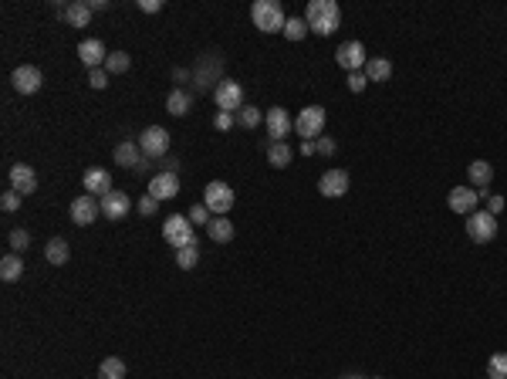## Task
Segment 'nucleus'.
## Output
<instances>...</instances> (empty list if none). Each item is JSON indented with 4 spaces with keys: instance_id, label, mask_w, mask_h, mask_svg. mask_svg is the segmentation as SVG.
<instances>
[{
    "instance_id": "nucleus-3",
    "label": "nucleus",
    "mask_w": 507,
    "mask_h": 379,
    "mask_svg": "<svg viewBox=\"0 0 507 379\" xmlns=\"http://www.w3.org/2000/svg\"><path fill=\"white\" fill-rule=\"evenodd\" d=\"M163 237H166V244H173L176 251L197 244V230H193V224H190V217H183V213L166 217V224H163Z\"/></svg>"
},
{
    "instance_id": "nucleus-33",
    "label": "nucleus",
    "mask_w": 507,
    "mask_h": 379,
    "mask_svg": "<svg viewBox=\"0 0 507 379\" xmlns=\"http://www.w3.org/2000/svg\"><path fill=\"white\" fill-rule=\"evenodd\" d=\"M176 264L183 268V271H193V268L200 264V248L193 244V248H183V251H176Z\"/></svg>"
},
{
    "instance_id": "nucleus-44",
    "label": "nucleus",
    "mask_w": 507,
    "mask_h": 379,
    "mask_svg": "<svg viewBox=\"0 0 507 379\" xmlns=\"http://www.w3.org/2000/svg\"><path fill=\"white\" fill-rule=\"evenodd\" d=\"M504 197H487V213H494V217H497V213H501V210H504Z\"/></svg>"
},
{
    "instance_id": "nucleus-26",
    "label": "nucleus",
    "mask_w": 507,
    "mask_h": 379,
    "mask_svg": "<svg viewBox=\"0 0 507 379\" xmlns=\"http://www.w3.org/2000/svg\"><path fill=\"white\" fill-rule=\"evenodd\" d=\"M365 78L369 81H389L392 78V61L389 58H369V65H365Z\"/></svg>"
},
{
    "instance_id": "nucleus-38",
    "label": "nucleus",
    "mask_w": 507,
    "mask_h": 379,
    "mask_svg": "<svg viewBox=\"0 0 507 379\" xmlns=\"http://www.w3.org/2000/svg\"><path fill=\"white\" fill-rule=\"evenodd\" d=\"M88 85H92V88H108V72H105V68H95V72H88Z\"/></svg>"
},
{
    "instance_id": "nucleus-7",
    "label": "nucleus",
    "mask_w": 507,
    "mask_h": 379,
    "mask_svg": "<svg viewBox=\"0 0 507 379\" xmlns=\"http://www.w3.org/2000/svg\"><path fill=\"white\" fill-rule=\"evenodd\" d=\"M135 143H139V150H142L146 159H166V152H169V132L163 126H149V129H142V136Z\"/></svg>"
},
{
    "instance_id": "nucleus-23",
    "label": "nucleus",
    "mask_w": 507,
    "mask_h": 379,
    "mask_svg": "<svg viewBox=\"0 0 507 379\" xmlns=\"http://www.w3.org/2000/svg\"><path fill=\"white\" fill-rule=\"evenodd\" d=\"M206 234H210L213 244H230V241H233V224H230L227 217H213V220L206 224Z\"/></svg>"
},
{
    "instance_id": "nucleus-47",
    "label": "nucleus",
    "mask_w": 507,
    "mask_h": 379,
    "mask_svg": "<svg viewBox=\"0 0 507 379\" xmlns=\"http://www.w3.org/2000/svg\"><path fill=\"white\" fill-rule=\"evenodd\" d=\"M88 7H92V14H95V10H108V0H92Z\"/></svg>"
},
{
    "instance_id": "nucleus-17",
    "label": "nucleus",
    "mask_w": 507,
    "mask_h": 379,
    "mask_svg": "<svg viewBox=\"0 0 507 379\" xmlns=\"http://www.w3.org/2000/svg\"><path fill=\"white\" fill-rule=\"evenodd\" d=\"M128 210H132V200L122 190H112L101 197V217H108V220H122V217H128Z\"/></svg>"
},
{
    "instance_id": "nucleus-9",
    "label": "nucleus",
    "mask_w": 507,
    "mask_h": 379,
    "mask_svg": "<svg viewBox=\"0 0 507 379\" xmlns=\"http://www.w3.org/2000/svg\"><path fill=\"white\" fill-rule=\"evenodd\" d=\"M335 61L352 75V72H365V65H369V54H365V45L362 41H345V45H338L335 51Z\"/></svg>"
},
{
    "instance_id": "nucleus-1",
    "label": "nucleus",
    "mask_w": 507,
    "mask_h": 379,
    "mask_svg": "<svg viewBox=\"0 0 507 379\" xmlns=\"http://www.w3.org/2000/svg\"><path fill=\"white\" fill-rule=\"evenodd\" d=\"M304 21H308V27L315 34L329 38V34H335L342 27V7L335 0H311L308 10H304Z\"/></svg>"
},
{
    "instance_id": "nucleus-24",
    "label": "nucleus",
    "mask_w": 507,
    "mask_h": 379,
    "mask_svg": "<svg viewBox=\"0 0 507 379\" xmlns=\"http://www.w3.org/2000/svg\"><path fill=\"white\" fill-rule=\"evenodd\" d=\"M190 108H193V95H190V92H183V88L169 92V99H166V112H169V115L183 119V115H186Z\"/></svg>"
},
{
    "instance_id": "nucleus-39",
    "label": "nucleus",
    "mask_w": 507,
    "mask_h": 379,
    "mask_svg": "<svg viewBox=\"0 0 507 379\" xmlns=\"http://www.w3.org/2000/svg\"><path fill=\"white\" fill-rule=\"evenodd\" d=\"M365 85H369L365 72H352V75H349V92H355V95H358V92H365Z\"/></svg>"
},
{
    "instance_id": "nucleus-30",
    "label": "nucleus",
    "mask_w": 507,
    "mask_h": 379,
    "mask_svg": "<svg viewBox=\"0 0 507 379\" xmlns=\"http://www.w3.org/2000/svg\"><path fill=\"white\" fill-rule=\"evenodd\" d=\"M128 65H132V58H128V51H108V61H105V72H108V75H122V72H128Z\"/></svg>"
},
{
    "instance_id": "nucleus-5",
    "label": "nucleus",
    "mask_w": 507,
    "mask_h": 379,
    "mask_svg": "<svg viewBox=\"0 0 507 379\" xmlns=\"http://www.w3.org/2000/svg\"><path fill=\"white\" fill-rule=\"evenodd\" d=\"M203 207H206L210 213L224 217V213L233 210V190H230L224 179H210V183H206V190H203Z\"/></svg>"
},
{
    "instance_id": "nucleus-41",
    "label": "nucleus",
    "mask_w": 507,
    "mask_h": 379,
    "mask_svg": "<svg viewBox=\"0 0 507 379\" xmlns=\"http://www.w3.org/2000/svg\"><path fill=\"white\" fill-rule=\"evenodd\" d=\"M156 207H159V200H152L149 193H146V197H142V200L135 203V210H139V213H142V217H152V213H156Z\"/></svg>"
},
{
    "instance_id": "nucleus-42",
    "label": "nucleus",
    "mask_w": 507,
    "mask_h": 379,
    "mask_svg": "<svg viewBox=\"0 0 507 379\" xmlns=\"http://www.w3.org/2000/svg\"><path fill=\"white\" fill-rule=\"evenodd\" d=\"M139 10L142 14H159L163 10V0H139Z\"/></svg>"
},
{
    "instance_id": "nucleus-34",
    "label": "nucleus",
    "mask_w": 507,
    "mask_h": 379,
    "mask_svg": "<svg viewBox=\"0 0 507 379\" xmlns=\"http://www.w3.org/2000/svg\"><path fill=\"white\" fill-rule=\"evenodd\" d=\"M487 376L490 379H507V353H494L487 362Z\"/></svg>"
},
{
    "instance_id": "nucleus-10",
    "label": "nucleus",
    "mask_w": 507,
    "mask_h": 379,
    "mask_svg": "<svg viewBox=\"0 0 507 379\" xmlns=\"http://www.w3.org/2000/svg\"><path fill=\"white\" fill-rule=\"evenodd\" d=\"M10 85H14L17 95H34V92H41V85H44V72H41L38 65H21V68H14Z\"/></svg>"
},
{
    "instance_id": "nucleus-12",
    "label": "nucleus",
    "mask_w": 507,
    "mask_h": 379,
    "mask_svg": "<svg viewBox=\"0 0 507 379\" xmlns=\"http://www.w3.org/2000/svg\"><path fill=\"white\" fill-rule=\"evenodd\" d=\"M264 126H267V136H271V143H284V136H291L294 122H291L288 108L274 105V108H267V115H264Z\"/></svg>"
},
{
    "instance_id": "nucleus-48",
    "label": "nucleus",
    "mask_w": 507,
    "mask_h": 379,
    "mask_svg": "<svg viewBox=\"0 0 507 379\" xmlns=\"http://www.w3.org/2000/svg\"><path fill=\"white\" fill-rule=\"evenodd\" d=\"M342 379H365V376H358V373H349V376H342Z\"/></svg>"
},
{
    "instance_id": "nucleus-29",
    "label": "nucleus",
    "mask_w": 507,
    "mask_h": 379,
    "mask_svg": "<svg viewBox=\"0 0 507 379\" xmlns=\"http://www.w3.org/2000/svg\"><path fill=\"white\" fill-rule=\"evenodd\" d=\"M126 376H128V369H126V362H122L119 355H108V359H101L99 379H126Z\"/></svg>"
},
{
    "instance_id": "nucleus-11",
    "label": "nucleus",
    "mask_w": 507,
    "mask_h": 379,
    "mask_svg": "<svg viewBox=\"0 0 507 379\" xmlns=\"http://www.w3.org/2000/svg\"><path fill=\"white\" fill-rule=\"evenodd\" d=\"M99 217H101V200L99 197L85 193V197H75V200H72V224L88 227V224H95Z\"/></svg>"
},
{
    "instance_id": "nucleus-32",
    "label": "nucleus",
    "mask_w": 507,
    "mask_h": 379,
    "mask_svg": "<svg viewBox=\"0 0 507 379\" xmlns=\"http://www.w3.org/2000/svg\"><path fill=\"white\" fill-rule=\"evenodd\" d=\"M260 119H264V112L260 108H254V105H244L240 112H237V122L244 129H257L260 126Z\"/></svg>"
},
{
    "instance_id": "nucleus-22",
    "label": "nucleus",
    "mask_w": 507,
    "mask_h": 379,
    "mask_svg": "<svg viewBox=\"0 0 507 379\" xmlns=\"http://www.w3.org/2000/svg\"><path fill=\"white\" fill-rule=\"evenodd\" d=\"M65 21L75 27V31L88 27V24H92V7H88L85 0H72V3H68V10H65Z\"/></svg>"
},
{
    "instance_id": "nucleus-45",
    "label": "nucleus",
    "mask_w": 507,
    "mask_h": 379,
    "mask_svg": "<svg viewBox=\"0 0 507 379\" xmlns=\"http://www.w3.org/2000/svg\"><path fill=\"white\" fill-rule=\"evenodd\" d=\"M163 173H179V159H176V156H166V159H163Z\"/></svg>"
},
{
    "instance_id": "nucleus-37",
    "label": "nucleus",
    "mask_w": 507,
    "mask_h": 379,
    "mask_svg": "<svg viewBox=\"0 0 507 379\" xmlns=\"http://www.w3.org/2000/svg\"><path fill=\"white\" fill-rule=\"evenodd\" d=\"M21 200H24V197H21L17 190H3V197H0V207H3L7 213H14V210L21 207Z\"/></svg>"
},
{
    "instance_id": "nucleus-49",
    "label": "nucleus",
    "mask_w": 507,
    "mask_h": 379,
    "mask_svg": "<svg viewBox=\"0 0 507 379\" xmlns=\"http://www.w3.org/2000/svg\"><path fill=\"white\" fill-rule=\"evenodd\" d=\"M376 379H379V376H376Z\"/></svg>"
},
{
    "instance_id": "nucleus-28",
    "label": "nucleus",
    "mask_w": 507,
    "mask_h": 379,
    "mask_svg": "<svg viewBox=\"0 0 507 379\" xmlns=\"http://www.w3.org/2000/svg\"><path fill=\"white\" fill-rule=\"evenodd\" d=\"M21 275H24V261L17 254H7L0 261V278L7 281V284H14V281H21Z\"/></svg>"
},
{
    "instance_id": "nucleus-40",
    "label": "nucleus",
    "mask_w": 507,
    "mask_h": 379,
    "mask_svg": "<svg viewBox=\"0 0 507 379\" xmlns=\"http://www.w3.org/2000/svg\"><path fill=\"white\" fill-rule=\"evenodd\" d=\"M233 122H237V115H233V112H217V119H213V126L220 129V132L233 129Z\"/></svg>"
},
{
    "instance_id": "nucleus-27",
    "label": "nucleus",
    "mask_w": 507,
    "mask_h": 379,
    "mask_svg": "<svg viewBox=\"0 0 507 379\" xmlns=\"http://www.w3.org/2000/svg\"><path fill=\"white\" fill-rule=\"evenodd\" d=\"M291 159H294V152L288 143H267V163L274 166V170H284V166H291Z\"/></svg>"
},
{
    "instance_id": "nucleus-13",
    "label": "nucleus",
    "mask_w": 507,
    "mask_h": 379,
    "mask_svg": "<svg viewBox=\"0 0 507 379\" xmlns=\"http://www.w3.org/2000/svg\"><path fill=\"white\" fill-rule=\"evenodd\" d=\"M349 186H352V179H349L345 170H329L325 177L318 179V193H322V197H329V200L345 197V193H349Z\"/></svg>"
},
{
    "instance_id": "nucleus-21",
    "label": "nucleus",
    "mask_w": 507,
    "mask_h": 379,
    "mask_svg": "<svg viewBox=\"0 0 507 379\" xmlns=\"http://www.w3.org/2000/svg\"><path fill=\"white\" fill-rule=\"evenodd\" d=\"M467 173H470V183H474V190L483 197V190L490 186V179H494V166L487 163V159H474L470 166H467Z\"/></svg>"
},
{
    "instance_id": "nucleus-8",
    "label": "nucleus",
    "mask_w": 507,
    "mask_h": 379,
    "mask_svg": "<svg viewBox=\"0 0 507 379\" xmlns=\"http://www.w3.org/2000/svg\"><path fill=\"white\" fill-rule=\"evenodd\" d=\"M213 102H217V108L220 112H240L244 108V88H240V81H233V78H224L217 88H213Z\"/></svg>"
},
{
    "instance_id": "nucleus-19",
    "label": "nucleus",
    "mask_w": 507,
    "mask_h": 379,
    "mask_svg": "<svg viewBox=\"0 0 507 379\" xmlns=\"http://www.w3.org/2000/svg\"><path fill=\"white\" fill-rule=\"evenodd\" d=\"M85 190L92 193V197H105V193H112V173L108 170H101V166H92V170H85Z\"/></svg>"
},
{
    "instance_id": "nucleus-6",
    "label": "nucleus",
    "mask_w": 507,
    "mask_h": 379,
    "mask_svg": "<svg viewBox=\"0 0 507 379\" xmlns=\"http://www.w3.org/2000/svg\"><path fill=\"white\" fill-rule=\"evenodd\" d=\"M467 237H470L474 244H490V241L497 237V217L487 213V210H474V213L467 217Z\"/></svg>"
},
{
    "instance_id": "nucleus-36",
    "label": "nucleus",
    "mask_w": 507,
    "mask_h": 379,
    "mask_svg": "<svg viewBox=\"0 0 507 379\" xmlns=\"http://www.w3.org/2000/svg\"><path fill=\"white\" fill-rule=\"evenodd\" d=\"M186 217H190V224H193V227H206V224L213 220V217H210V210H206L203 203H197V207H190V213H186Z\"/></svg>"
},
{
    "instance_id": "nucleus-18",
    "label": "nucleus",
    "mask_w": 507,
    "mask_h": 379,
    "mask_svg": "<svg viewBox=\"0 0 507 379\" xmlns=\"http://www.w3.org/2000/svg\"><path fill=\"white\" fill-rule=\"evenodd\" d=\"M10 190H17L21 197H31L38 190V173L27 163H14L10 166Z\"/></svg>"
},
{
    "instance_id": "nucleus-14",
    "label": "nucleus",
    "mask_w": 507,
    "mask_h": 379,
    "mask_svg": "<svg viewBox=\"0 0 507 379\" xmlns=\"http://www.w3.org/2000/svg\"><path fill=\"white\" fill-rule=\"evenodd\" d=\"M447 203H450V210H454V213H460V217H470V213L477 210V203H481V193H477L474 186H454V190H450V197H447Z\"/></svg>"
},
{
    "instance_id": "nucleus-46",
    "label": "nucleus",
    "mask_w": 507,
    "mask_h": 379,
    "mask_svg": "<svg viewBox=\"0 0 507 379\" xmlns=\"http://www.w3.org/2000/svg\"><path fill=\"white\" fill-rule=\"evenodd\" d=\"M301 152L304 156H315V152H318V143H301Z\"/></svg>"
},
{
    "instance_id": "nucleus-25",
    "label": "nucleus",
    "mask_w": 507,
    "mask_h": 379,
    "mask_svg": "<svg viewBox=\"0 0 507 379\" xmlns=\"http://www.w3.org/2000/svg\"><path fill=\"white\" fill-rule=\"evenodd\" d=\"M44 261L54 264V268L68 264V241H65V237H51L48 248H44Z\"/></svg>"
},
{
    "instance_id": "nucleus-16",
    "label": "nucleus",
    "mask_w": 507,
    "mask_h": 379,
    "mask_svg": "<svg viewBox=\"0 0 507 379\" xmlns=\"http://www.w3.org/2000/svg\"><path fill=\"white\" fill-rule=\"evenodd\" d=\"M78 58H81V65H88V72H95V68H101L108 61V51H105L99 38H85L78 45Z\"/></svg>"
},
{
    "instance_id": "nucleus-20",
    "label": "nucleus",
    "mask_w": 507,
    "mask_h": 379,
    "mask_svg": "<svg viewBox=\"0 0 507 379\" xmlns=\"http://www.w3.org/2000/svg\"><path fill=\"white\" fill-rule=\"evenodd\" d=\"M112 156H115V163L126 166V170H139V163H142V150H139V143H132V139L119 143Z\"/></svg>"
},
{
    "instance_id": "nucleus-2",
    "label": "nucleus",
    "mask_w": 507,
    "mask_h": 379,
    "mask_svg": "<svg viewBox=\"0 0 507 379\" xmlns=\"http://www.w3.org/2000/svg\"><path fill=\"white\" fill-rule=\"evenodd\" d=\"M251 17H254V27L264 31V34H278V31H284V24H288L284 7H281L278 0H254Z\"/></svg>"
},
{
    "instance_id": "nucleus-31",
    "label": "nucleus",
    "mask_w": 507,
    "mask_h": 379,
    "mask_svg": "<svg viewBox=\"0 0 507 379\" xmlns=\"http://www.w3.org/2000/svg\"><path fill=\"white\" fill-rule=\"evenodd\" d=\"M308 31H311V27H308V21H304V17H291V21L284 24V31H281V34H284L288 41H301Z\"/></svg>"
},
{
    "instance_id": "nucleus-15",
    "label": "nucleus",
    "mask_w": 507,
    "mask_h": 379,
    "mask_svg": "<svg viewBox=\"0 0 507 379\" xmlns=\"http://www.w3.org/2000/svg\"><path fill=\"white\" fill-rule=\"evenodd\" d=\"M179 193V173H156V177L149 179V197L159 203L173 200Z\"/></svg>"
},
{
    "instance_id": "nucleus-35",
    "label": "nucleus",
    "mask_w": 507,
    "mask_h": 379,
    "mask_svg": "<svg viewBox=\"0 0 507 379\" xmlns=\"http://www.w3.org/2000/svg\"><path fill=\"white\" fill-rule=\"evenodd\" d=\"M7 241H10V251L14 254H24L27 248H31V234H27V230H10V237H7Z\"/></svg>"
},
{
    "instance_id": "nucleus-43",
    "label": "nucleus",
    "mask_w": 507,
    "mask_h": 379,
    "mask_svg": "<svg viewBox=\"0 0 507 379\" xmlns=\"http://www.w3.org/2000/svg\"><path fill=\"white\" fill-rule=\"evenodd\" d=\"M315 143H318V152H322V156H335V139L322 136V139H315Z\"/></svg>"
},
{
    "instance_id": "nucleus-4",
    "label": "nucleus",
    "mask_w": 507,
    "mask_h": 379,
    "mask_svg": "<svg viewBox=\"0 0 507 379\" xmlns=\"http://www.w3.org/2000/svg\"><path fill=\"white\" fill-rule=\"evenodd\" d=\"M325 108L322 105H308L298 112V119H294V132L301 136L304 143H315V139H322V132H325Z\"/></svg>"
}]
</instances>
